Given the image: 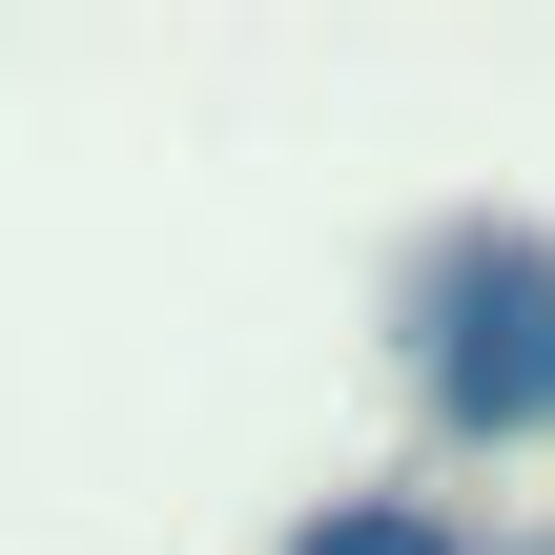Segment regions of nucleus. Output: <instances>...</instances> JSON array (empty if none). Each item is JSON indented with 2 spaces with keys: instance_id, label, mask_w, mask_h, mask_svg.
<instances>
[{
  "instance_id": "1",
  "label": "nucleus",
  "mask_w": 555,
  "mask_h": 555,
  "mask_svg": "<svg viewBox=\"0 0 555 555\" xmlns=\"http://www.w3.org/2000/svg\"><path fill=\"white\" fill-rule=\"evenodd\" d=\"M412 391L474 453L555 433V227H433L412 247Z\"/></svg>"
},
{
  "instance_id": "2",
  "label": "nucleus",
  "mask_w": 555,
  "mask_h": 555,
  "mask_svg": "<svg viewBox=\"0 0 555 555\" xmlns=\"http://www.w3.org/2000/svg\"><path fill=\"white\" fill-rule=\"evenodd\" d=\"M288 555H474L433 494H330V515H288Z\"/></svg>"
}]
</instances>
